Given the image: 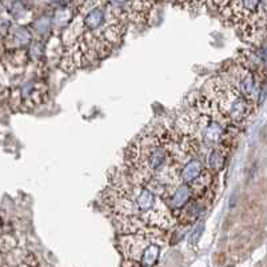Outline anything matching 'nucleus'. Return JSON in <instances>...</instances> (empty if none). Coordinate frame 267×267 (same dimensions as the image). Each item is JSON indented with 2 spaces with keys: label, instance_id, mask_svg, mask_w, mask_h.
Wrapping results in <instances>:
<instances>
[{
  "label": "nucleus",
  "instance_id": "f03ea898",
  "mask_svg": "<svg viewBox=\"0 0 267 267\" xmlns=\"http://www.w3.org/2000/svg\"><path fill=\"white\" fill-rule=\"evenodd\" d=\"M103 206L122 232H140L149 228L174 227L176 218L158 194L128 172L115 170L102 194Z\"/></svg>",
  "mask_w": 267,
  "mask_h": 267
},
{
  "label": "nucleus",
  "instance_id": "7ed1b4c3",
  "mask_svg": "<svg viewBox=\"0 0 267 267\" xmlns=\"http://www.w3.org/2000/svg\"><path fill=\"white\" fill-rule=\"evenodd\" d=\"M182 134L191 136L201 145L203 157L207 150L226 146L232 149L239 128L226 120L215 103L205 92L190 99V108L179 118L175 126Z\"/></svg>",
  "mask_w": 267,
  "mask_h": 267
},
{
  "label": "nucleus",
  "instance_id": "9d476101",
  "mask_svg": "<svg viewBox=\"0 0 267 267\" xmlns=\"http://www.w3.org/2000/svg\"><path fill=\"white\" fill-rule=\"evenodd\" d=\"M231 1L232 0H207V4L213 11H215L216 13H220Z\"/></svg>",
  "mask_w": 267,
  "mask_h": 267
},
{
  "label": "nucleus",
  "instance_id": "f257e3e1",
  "mask_svg": "<svg viewBox=\"0 0 267 267\" xmlns=\"http://www.w3.org/2000/svg\"><path fill=\"white\" fill-rule=\"evenodd\" d=\"M182 132L158 124L132 140L124 153V163L134 178L163 199L171 187L182 183Z\"/></svg>",
  "mask_w": 267,
  "mask_h": 267
},
{
  "label": "nucleus",
  "instance_id": "f8f14e48",
  "mask_svg": "<svg viewBox=\"0 0 267 267\" xmlns=\"http://www.w3.org/2000/svg\"><path fill=\"white\" fill-rule=\"evenodd\" d=\"M224 261H226V257H224V254L215 255V262H216V265H223Z\"/></svg>",
  "mask_w": 267,
  "mask_h": 267
},
{
  "label": "nucleus",
  "instance_id": "0eeeda50",
  "mask_svg": "<svg viewBox=\"0 0 267 267\" xmlns=\"http://www.w3.org/2000/svg\"><path fill=\"white\" fill-rule=\"evenodd\" d=\"M220 76L223 78L226 82L231 84L232 87L241 92L243 97H246L249 101L257 105L259 97V90H261V84L262 82L255 76L254 72L247 70L239 63L231 64V66L224 67Z\"/></svg>",
  "mask_w": 267,
  "mask_h": 267
},
{
  "label": "nucleus",
  "instance_id": "1a4fd4ad",
  "mask_svg": "<svg viewBox=\"0 0 267 267\" xmlns=\"http://www.w3.org/2000/svg\"><path fill=\"white\" fill-rule=\"evenodd\" d=\"M230 151H231V149L226 147V146H219V147L207 150L205 157H203V160H205V164H206L207 168L215 175L218 172H220L226 166Z\"/></svg>",
  "mask_w": 267,
  "mask_h": 267
},
{
  "label": "nucleus",
  "instance_id": "39448f33",
  "mask_svg": "<svg viewBox=\"0 0 267 267\" xmlns=\"http://www.w3.org/2000/svg\"><path fill=\"white\" fill-rule=\"evenodd\" d=\"M203 92L211 98L226 120L239 130L250 122L257 109L255 103L243 97L220 75L209 80Z\"/></svg>",
  "mask_w": 267,
  "mask_h": 267
},
{
  "label": "nucleus",
  "instance_id": "9b49d317",
  "mask_svg": "<svg viewBox=\"0 0 267 267\" xmlns=\"http://www.w3.org/2000/svg\"><path fill=\"white\" fill-rule=\"evenodd\" d=\"M202 231H203V226H198V227L195 228V230H194L193 234H191V239H193V238H194V242L198 241V237L201 235Z\"/></svg>",
  "mask_w": 267,
  "mask_h": 267
},
{
  "label": "nucleus",
  "instance_id": "6e6552de",
  "mask_svg": "<svg viewBox=\"0 0 267 267\" xmlns=\"http://www.w3.org/2000/svg\"><path fill=\"white\" fill-rule=\"evenodd\" d=\"M193 188L186 183H179L171 187L163 197V201L166 203L174 215H176L180 210H183L190 202L194 199Z\"/></svg>",
  "mask_w": 267,
  "mask_h": 267
},
{
  "label": "nucleus",
  "instance_id": "20e7f679",
  "mask_svg": "<svg viewBox=\"0 0 267 267\" xmlns=\"http://www.w3.org/2000/svg\"><path fill=\"white\" fill-rule=\"evenodd\" d=\"M219 16L250 46L258 47L266 39L267 0H232Z\"/></svg>",
  "mask_w": 267,
  "mask_h": 267
},
{
  "label": "nucleus",
  "instance_id": "423d86ee",
  "mask_svg": "<svg viewBox=\"0 0 267 267\" xmlns=\"http://www.w3.org/2000/svg\"><path fill=\"white\" fill-rule=\"evenodd\" d=\"M164 242V234L160 228H149L145 231L128 234L120 238L119 246L123 254L130 261L143 263V265H154L160 253Z\"/></svg>",
  "mask_w": 267,
  "mask_h": 267
}]
</instances>
